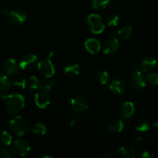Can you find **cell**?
I'll return each instance as SVG.
<instances>
[{
    "label": "cell",
    "mask_w": 158,
    "mask_h": 158,
    "mask_svg": "<svg viewBox=\"0 0 158 158\" xmlns=\"http://www.w3.org/2000/svg\"><path fill=\"white\" fill-rule=\"evenodd\" d=\"M30 151V145L25 140H17L12 143V151L15 156L25 157Z\"/></svg>",
    "instance_id": "7"
},
{
    "label": "cell",
    "mask_w": 158,
    "mask_h": 158,
    "mask_svg": "<svg viewBox=\"0 0 158 158\" xmlns=\"http://www.w3.org/2000/svg\"><path fill=\"white\" fill-rule=\"evenodd\" d=\"M37 67L40 74L46 78H50L56 73L55 66L52 61L48 58L40 60L38 63Z\"/></svg>",
    "instance_id": "6"
},
{
    "label": "cell",
    "mask_w": 158,
    "mask_h": 158,
    "mask_svg": "<svg viewBox=\"0 0 158 158\" xmlns=\"http://www.w3.org/2000/svg\"><path fill=\"white\" fill-rule=\"evenodd\" d=\"M71 106L76 113H83L87 109V100L82 96H75L71 99Z\"/></svg>",
    "instance_id": "10"
},
{
    "label": "cell",
    "mask_w": 158,
    "mask_h": 158,
    "mask_svg": "<svg viewBox=\"0 0 158 158\" xmlns=\"http://www.w3.org/2000/svg\"><path fill=\"white\" fill-rule=\"evenodd\" d=\"M86 26L89 31L94 34L102 33L105 29L103 19L96 13H91L88 15L86 19Z\"/></svg>",
    "instance_id": "3"
},
{
    "label": "cell",
    "mask_w": 158,
    "mask_h": 158,
    "mask_svg": "<svg viewBox=\"0 0 158 158\" xmlns=\"http://www.w3.org/2000/svg\"><path fill=\"white\" fill-rule=\"evenodd\" d=\"M146 77L141 72L138 70H136L130 76L128 83H129L130 86L133 89L135 90H139V89H143L146 85Z\"/></svg>",
    "instance_id": "4"
},
{
    "label": "cell",
    "mask_w": 158,
    "mask_h": 158,
    "mask_svg": "<svg viewBox=\"0 0 158 158\" xmlns=\"http://www.w3.org/2000/svg\"><path fill=\"white\" fill-rule=\"evenodd\" d=\"M11 86H12V83L6 75H3L0 77V93L1 94L8 92L10 89Z\"/></svg>",
    "instance_id": "21"
},
{
    "label": "cell",
    "mask_w": 158,
    "mask_h": 158,
    "mask_svg": "<svg viewBox=\"0 0 158 158\" xmlns=\"http://www.w3.org/2000/svg\"><path fill=\"white\" fill-rule=\"evenodd\" d=\"M12 141V137L10 133L6 130L0 131V145L2 146H9Z\"/></svg>",
    "instance_id": "20"
},
{
    "label": "cell",
    "mask_w": 158,
    "mask_h": 158,
    "mask_svg": "<svg viewBox=\"0 0 158 158\" xmlns=\"http://www.w3.org/2000/svg\"><path fill=\"white\" fill-rule=\"evenodd\" d=\"M134 114H135V106L132 102H125L120 107V115L123 120H131L133 118Z\"/></svg>",
    "instance_id": "12"
},
{
    "label": "cell",
    "mask_w": 158,
    "mask_h": 158,
    "mask_svg": "<svg viewBox=\"0 0 158 158\" xmlns=\"http://www.w3.org/2000/svg\"><path fill=\"white\" fill-rule=\"evenodd\" d=\"M132 27L130 26H126L124 27L121 28L120 30L117 32V35L122 40H127L132 35Z\"/></svg>",
    "instance_id": "22"
},
{
    "label": "cell",
    "mask_w": 158,
    "mask_h": 158,
    "mask_svg": "<svg viewBox=\"0 0 158 158\" xmlns=\"http://www.w3.org/2000/svg\"><path fill=\"white\" fill-rule=\"evenodd\" d=\"M146 80L150 85L157 86L158 84V75L155 73H150L146 77Z\"/></svg>",
    "instance_id": "30"
},
{
    "label": "cell",
    "mask_w": 158,
    "mask_h": 158,
    "mask_svg": "<svg viewBox=\"0 0 158 158\" xmlns=\"http://www.w3.org/2000/svg\"><path fill=\"white\" fill-rule=\"evenodd\" d=\"M0 14H1L2 15H9V9L6 7L2 8V9L0 10Z\"/></svg>",
    "instance_id": "36"
},
{
    "label": "cell",
    "mask_w": 158,
    "mask_h": 158,
    "mask_svg": "<svg viewBox=\"0 0 158 158\" xmlns=\"http://www.w3.org/2000/svg\"><path fill=\"white\" fill-rule=\"evenodd\" d=\"M0 1H2V0H0Z\"/></svg>",
    "instance_id": "39"
},
{
    "label": "cell",
    "mask_w": 158,
    "mask_h": 158,
    "mask_svg": "<svg viewBox=\"0 0 158 158\" xmlns=\"http://www.w3.org/2000/svg\"><path fill=\"white\" fill-rule=\"evenodd\" d=\"M111 0H92L93 7L97 10H101L109 6Z\"/></svg>",
    "instance_id": "24"
},
{
    "label": "cell",
    "mask_w": 158,
    "mask_h": 158,
    "mask_svg": "<svg viewBox=\"0 0 158 158\" xmlns=\"http://www.w3.org/2000/svg\"><path fill=\"white\" fill-rule=\"evenodd\" d=\"M80 117L77 114H74L71 116L70 120H69V123H70L71 126H75V125H77L80 122Z\"/></svg>",
    "instance_id": "33"
},
{
    "label": "cell",
    "mask_w": 158,
    "mask_h": 158,
    "mask_svg": "<svg viewBox=\"0 0 158 158\" xmlns=\"http://www.w3.org/2000/svg\"><path fill=\"white\" fill-rule=\"evenodd\" d=\"M119 23H120V17L117 15L112 14V15H110L106 19V23L109 26L114 27V26H117Z\"/></svg>",
    "instance_id": "29"
},
{
    "label": "cell",
    "mask_w": 158,
    "mask_h": 158,
    "mask_svg": "<svg viewBox=\"0 0 158 158\" xmlns=\"http://www.w3.org/2000/svg\"><path fill=\"white\" fill-rule=\"evenodd\" d=\"M12 157V154L9 150L6 148H0V158H10Z\"/></svg>",
    "instance_id": "32"
},
{
    "label": "cell",
    "mask_w": 158,
    "mask_h": 158,
    "mask_svg": "<svg viewBox=\"0 0 158 158\" xmlns=\"http://www.w3.org/2000/svg\"><path fill=\"white\" fill-rule=\"evenodd\" d=\"M142 142H143L142 137H135V138L132 140V142H131V148H134V149L139 148L142 145Z\"/></svg>",
    "instance_id": "31"
},
{
    "label": "cell",
    "mask_w": 158,
    "mask_h": 158,
    "mask_svg": "<svg viewBox=\"0 0 158 158\" xmlns=\"http://www.w3.org/2000/svg\"><path fill=\"white\" fill-rule=\"evenodd\" d=\"M14 85L19 89H24L26 86V80L24 79H19L14 82Z\"/></svg>",
    "instance_id": "34"
},
{
    "label": "cell",
    "mask_w": 158,
    "mask_h": 158,
    "mask_svg": "<svg viewBox=\"0 0 158 158\" xmlns=\"http://www.w3.org/2000/svg\"><path fill=\"white\" fill-rule=\"evenodd\" d=\"M10 129L15 135L19 137H23L28 134L30 129L29 123L27 120L21 116H15L11 120L9 123Z\"/></svg>",
    "instance_id": "2"
},
{
    "label": "cell",
    "mask_w": 158,
    "mask_h": 158,
    "mask_svg": "<svg viewBox=\"0 0 158 158\" xmlns=\"http://www.w3.org/2000/svg\"><path fill=\"white\" fill-rule=\"evenodd\" d=\"M101 158H110V157H113V155L112 154H109V153H105L104 154H103V155L100 157Z\"/></svg>",
    "instance_id": "38"
},
{
    "label": "cell",
    "mask_w": 158,
    "mask_h": 158,
    "mask_svg": "<svg viewBox=\"0 0 158 158\" xmlns=\"http://www.w3.org/2000/svg\"><path fill=\"white\" fill-rule=\"evenodd\" d=\"M56 82L55 80H51V79H48V80H43L40 83V86H39V89H46V90H50L53 86L55 85Z\"/></svg>",
    "instance_id": "27"
},
{
    "label": "cell",
    "mask_w": 158,
    "mask_h": 158,
    "mask_svg": "<svg viewBox=\"0 0 158 158\" xmlns=\"http://www.w3.org/2000/svg\"><path fill=\"white\" fill-rule=\"evenodd\" d=\"M9 19L12 23L17 26H20L26 23L27 20V15L22 9H14L9 12Z\"/></svg>",
    "instance_id": "11"
},
{
    "label": "cell",
    "mask_w": 158,
    "mask_h": 158,
    "mask_svg": "<svg viewBox=\"0 0 158 158\" xmlns=\"http://www.w3.org/2000/svg\"><path fill=\"white\" fill-rule=\"evenodd\" d=\"M46 125L43 124L42 123H37L34 125L33 128H32V132L34 134L37 136H43L46 134Z\"/></svg>",
    "instance_id": "25"
},
{
    "label": "cell",
    "mask_w": 158,
    "mask_h": 158,
    "mask_svg": "<svg viewBox=\"0 0 158 158\" xmlns=\"http://www.w3.org/2000/svg\"><path fill=\"white\" fill-rule=\"evenodd\" d=\"M151 127L153 128L154 130H156V131H158V122L153 123L151 125Z\"/></svg>",
    "instance_id": "37"
},
{
    "label": "cell",
    "mask_w": 158,
    "mask_h": 158,
    "mask_svg": "<svg viewBox=\"0 0 158 158\" xmlns=\"http://www.w3.org/2000/svg\"><path fill=\"white\" fill-rule=\"evenodd\" d=\"M35 103L39 108L40 109H46L51 102L50 94L49 90L46 89H38V91L35 93V97H34Z\"/></svg>",
    "instance_id": "5"
},
{
    "label": "cell",
    "mask_w": 158,
    "mask_h": 158,
    "mask_svg": "<svg viewBox=\"0 0 158 158\" xmlns=\"http://www.w3.org/2000/svg\"><path fill=\"white\" fill-rule=\"evenodd\" d=\"M40 80L35 77V76H32V77H29V80H28V86L29 87V89L32 91L35 90V89H39V86H40Z\"/></svg>",
    "instance_id": "28"
},
{
    "label": "cell",
    "mask_w": 158,
    "mask_h": 158,
    "mask_svg": "<svg viewBox=\"0 0 158 158\" xmlns=\"http://www.w3.org/2000/svg\"><path fill=\"white\" fill-rule=\"evenodd\" d=\"M135 156V151L132 148L121 147L117 151V157L120 158H134Z\"/></svg>",
    "instance_id": "18"
},
{
    "label": "cell",
    "mask_w": 158,
    "mask_h": 158,
    "mask_svg": "<svg viewBox=\"0 0 158 158\" xmlns=\"http://www.w3.org/2000/svg\"><path fill=\"white\" fill-rule=\"evenodd\" d=\"M96 80L100 84L105 85L109 82L110 80V74L106 71H100L96 74Z\"/></svg>",
    "instance_id": "23"
},
{
    "label": "cell",
    "mask_w": 158,
    "mask_h": 158,
    "mask_svg": "<svg viewBox=\"0 0 158 158\" xmlns=\"http://www.w3.org/2000/svg\"><path fill=\"white\" fill-rule=\"evenodd\" d=\"M157 61L154 58L151 56L145 57L143 59L140 63V67L143 72L145 73H151L154 69L157 68Z\"/></svg>",
    "instance_id": "15"
},
{
    "label": "cell",
    "mask_w": 158,
    "mask_h": 158,
    "mask_svg": "<svg viewBox=\"0 0 158 158\" xmlns=\"http://www.w3.org/2000/svg\"><path fill=\"white\" fill-rule=\"evenodd\" d=\"M2 99L5 100V106L7 113L11 115H15L23 110L25 106V99L20 94H12L9 95L0 94Z\"/></svg>",
    "instance_id": "1"
},
{
    "label": "cell",
    "mask_w": 158,
    "mask_h": 158,
    "mask_svg": "<svg viewBox=\"0 0 158 158\" xmlns=\"http://www.w3.org/2000/svg\"><path fill=\"white\" fill-rule=\"evenodd\" d=\"M124 128V123L120 120H114L108 126V130L112 133H120Z\"/></svg>",
    "instance_id": "19"
},
{
    "label": "cell",
    "mask_w": 158,
    "mask_h": 158,
    "mask_svg": "<svg viewBox=\"0 0 158 158\" xmlns=\"http://www.w3.org/2000/svg\"><path fill=\"white\" fill-rule=\"evenodd\" d=\"M2 69L5 73L9 76L15 75L19 73L18 65L14 59H8L6 61H5Z\"/></svg>",
    "instance_id": "14"
},
{
    "label": "cell",
    "mask_w": 158,
    "mask_h": 158,
    "mask_svg": "<svg viewBox=\"0 0 158 158\" xmlns=\"http://www.w3.org/2000/svg\"><path fill=\"white\" fill-rule=\"evenodd\" d=\"M119 47H120V43L117 39L112 37L105 42L102 49H103V53L106 55H110V54L115 53L118 50Z\"/></svg>",
    "instance_id": "13"
},
{
    "label": "cell",
    "mask_w": 158,
    "mask_h": 158,
    "mask_svg": "<svg viewBox=\"0 0 158 158\" xmlns=\"http://www.w3.org/2000/svg\"><path fill=\"white\" fill-rule=\"evenodd\" d=\"M38 65V57L35 54H27L21 59L19 66L24 70H32Z\"/></svg>",
    "instance_id": "9"
},
{
    "label": "cell",
    "mask_w": 158,
    "mask_h": 158,
    "mask_svg": "<svg viewBox=\"0 0 158 158\" xmlns=\"http://www.w3.org/2000/svg\"><path fill=\"white\" fill-rule=\"evenodd\" d=\"M80 67L77 63H69L64 69L65 75L69 77H77L80 74Z\"/></svg>",
    "instance_id": "17"
},
{
    "label": "cell",
    "mask_w": 158,
    "mask_h": 158,
    "mask_svg": "<svg viewBox=\"0 0 158 158\" xmlns=\"http://www.w3.org/2000/svg\"><path fill=\"white\" fill-rule=\"evenodd\" d=\"M150 125L148 122L144 121V120H141V121L137 122L134 126V129L139 133H146L147 131L149 130Z\"/></svg>",
    "instance_id": "26"
},
{
    "label": "cell",
    "mask_w": 158,
    "mask_h": 158,
    "mask_svg": "<svg viewBox=\"0 0 158 158\" xmlns=\"http://www.w3.org/2000/svg\"><path fill=\"white\" fill-rule=\"evenodd\" d=\"M109 89L114 94L120 95V94H123L127 89L126 81L122 77H115L110 81Z\"/></svg>",
    "instance_id": "8"
},
{
    "label": "cell",
    "mask_w": 158,
    "mask_h": 158,
    "mask_svg": "<svg viewBox=\"0 0 158 158\" xmlns=\"http://www.w3.org/2000/svg\"><path fill=\"white\" fill-rule=\"evenodd\" d=\"M85 47L88 52L92 54H95L100 51L101 46L100 42L97 39L89 38L85 42Z\"/></svg>",
    "instance_id": "16"
},
{
    "label": "cell",
    "mask_w": 158,
    "mask_h": 158,
    "mask_svg": "<svg viewBox=\"0 0 158 158\" xmlns=\"http://www.w3.org/2000/svg\"><path fill=\"white\" fill-rule=\"evenodd\" d=\"M139 157L141 158H150L151 157V155L149 154L148 151H141V152H140V154H139Z\"/></svg>",
    "instance_id": "35"
}]
</instances>
